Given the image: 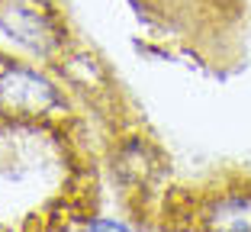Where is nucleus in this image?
Wrapping results in <instances>:
<instances>
[{"label":"nucleus","instance_id":"2","mask_svg":"<svg viewBox=\"0 0 251 232\" xmlns=\"http://www.w3.org/2000/svg\"><path fill=\"white\" fill-rule=\"evenodd\" d=\"M0 26L7 29L10 39H16L20 45L32 49V52H52L58 42L52 20L45 13H39L36 7L23 3V0H7L0 7Z\"/></svg>","mask_w":251,"mask_h":232},{"label":"nucleus","instance_id":"3","mask_svg":"<svg viewBox=\"0 0 251 232\" xmlns=\"http://www.w3.org/2000/svg\"><path fill=\"white\" fill-rule=\"evenodd\" d=\"M87 229H126L123 223H113V219H94V223H87Z\"/></svg>","mask_w":251,"mask_h":232},{"label":"nucleus","instance_id":"1","mask_svg":"<svg viewBox=\"0 0 251 232\" xmlns=\"http://www.w3.org/2000/svg\"><path fill=\"white\" fill-rule=\"evenodd\" d=\"M55 103H58V94L45 77L23 71V68H10L0 75V106L7 113L36 116V113H45Z\"/></svg>","mask_w":251,"mask_h":232}]
</instances>
